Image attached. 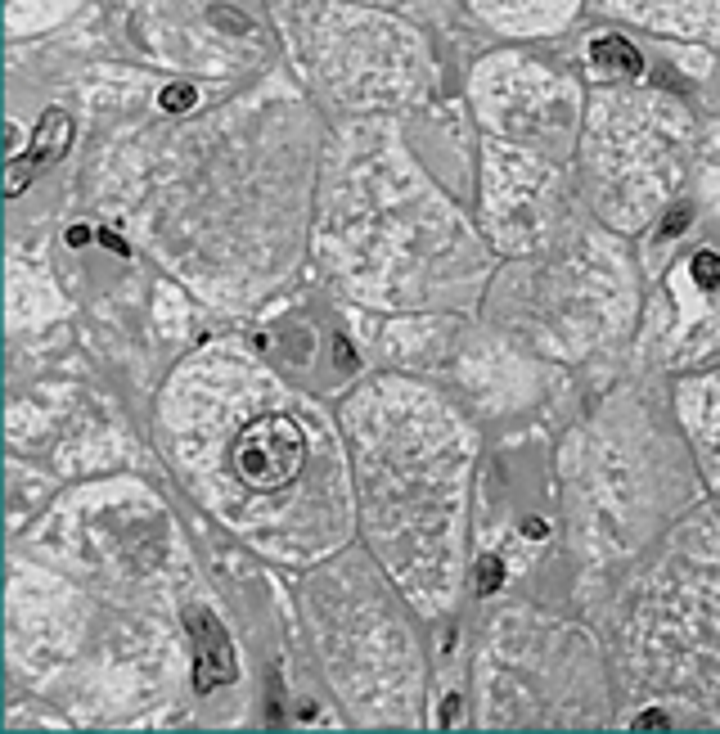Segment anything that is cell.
Wrapping results in <instances>:
<instances>
[{
	"instance_id": "5",
	"label": "cell",
	"mask_w": 720,
	"mask_h": 734,
	"mask_svg": "<svg viewBox=\"0 0 720 734\" xmlns=\"http://www.w3.org/2000/svg\"><path fill=\"white\" fill-rule=\"evenodd\" d=\"M32 158H14V163H9V172H5V194L9 199H14V194H23L27 190V181H32Z\"/></svg>"
},
{
	"instance_id": "7",
	"label": "cell",
	"mask_w": 720,
	"mask_h": 734,
	"mask_svg": "<svg viewBox=\"0 0 720 734\" xmlns=\"http://www.w3.org/2000/svg\"><path fill=\"white\" fill-rule=\"evenodd\" d=\"M693 280L707 284V289H711V284H720V257L716 253H698V257H693Z\"/></svg>"
},
{
	"instance_id": "12",
	"label": "cell",
	"mask_w": 720,
	"mask_h": 734,
	"mask_svg": "<svg viewBox=\"0 0 720 734\" xmlns=\"http://www.w3.org/2000/svg\"><path fill=\"white\" fill-rule=\"evenodd\" d=\"M90 239V230L86 226H77V230H68V244H86Z\"/></svg>"
},
{
	"instance_id": "1",
	"label": "cell",
	"mask_w": 720,
	"mask_h": 734,
	"mask_svg": "<svg viewBox=\"0 0 720 734\" xmlns=\"http://www.w3.org/2000/svg\"><path fill=\"white\" fill-rule=\"evenodd\" d=\"M306 460V437L293 419L284 415H270L257 419L252 428H243L239 442H234V469L248 487L270 491V487H284Z\"/></svg>"
},
{
	"instance_id": "8",
	"label": "cell",
	"mask_w": 720,
	"mask_h": 734,
	"mask_svg": "<svg viewBox=\"0 0 720 734\" xmlns=\"http://www.w3.org/2000/svg\"><path fill=\"white\" fill-rule=\"evenodd\" d=\"M477 572H482V577H477V590H482V595H491V590L504 581L500 559H482V563H477Z\"/></svg>"
},
{
	"instance_id": "2",
	"label": "cell",
	"mask_w": 720,
	"mask_h": 734,
	"mask_svg": "<svg viewBox=\"0 0 720 734\" xmlns=\"http://www.w3.org/2000/svg\"><path fill=\"white\" fill-rule=\"evenodd\" d=\"M189 631L198 640V671H194L198 694H207L216 680H234V653H230V640H225L221 622H212L203 608H194L189 613Z\"/></svg>"
},
{
	"instance_id": "4",
	"label": "cell",
	"mask_w": 720,
	"mask_h": 734,
	"mask_svg": "<svg viewBox=\"0 0 720 734\" xmlns=\"http://www.w3.org/2000/svg\"><path fill=\"white\" fill-rule=\"evenodd\" d=\"M590 55H594V64L599 68H617V73H639V55L626 46L621 37H599L590 46Z\"/></svg>"
},
{
	"instance_id": "13",
	"label": "cell",
	"mask_w": 720,
	"mask_h": 734,
	"mask_svg": "<svg viewBox=\"0 0 720 734\" xmlns=\"http://www.w3.org/2000/svg\"><path fill=\"white\" fill-rule=\"evenodd\" d=\"M522 532H527V536H536V541H540V536H545V523H540V518H531V523L522 527Z\"/></svg>"
},
{
	"instance_id": "10",
	"label": "cell",
	"mask_w": 720,
	"mask_h": 734,
	"mask_svg": "<svg viewBox=\"0 0 720 734\" xmlns=\"http://www.w3.org/2000/svg\"><path fill=\"white\" fill-rule=\"evenodd\" d=\"M684 221H689V217H684V212H671V221H666V226H662V235H680V230H684Z\"/></svg>"
},
{
	"instance_id": "9",
	"label": "cell",
	"mask_w": 720,
	"mask_h": 734,
	"mask_svg": "<svg viewBox=\"0 0 720 734\" xmlns=\"http://www.w3.org/2000/svg\"><path fill=\"white\" fill-rule=\"evenodd\" d=\"M662 725H666L662 712H648V716H639V721H635V730H662Z\"/></svg>"
},
{
	"instance_id": "6",
	"label": "cell",
	"mask_w": 720,
	"mask_h": 734,
	"mask_svg": "<svg viewBox=\"0 0 720 734\" xmlns=\"http://www.w3.org/2000/svg\"><path fill=\"white\" fill-rule=\"evenodd\" d=\"M194 104H198L194 86H167V91H162V109L167 113H189Z\"/></svg>"
},
{
	"instance_id": "3",
	"label": "cell",
	"mask_w": 720,
	"mask_h": 734,
	"mask_svg": "<svg viewBox=\"0 0 720 734\" xmlns=\"http://www.w3.org/2000/svg\"><path fill=\"white\" fill-rule=\"evenodd\" d=\"M68 140H72V118L63 109H50L41 118V127H36V136H32V167H50V163H59L63 158V149H68Z\"/></svg>"
},
{
	"instance_id": "11",
	"label": "cell",
	"mask_w": 720,
	"mask_h": 734,
	"mask_svg": "<svg viewBox=\"0 0 720 734\" xmlns=\"http://www.w3.org/2000/svg\"><path fill=\"white\" fill-rule=\"evenodd\" d=\"M99 239H104V248H113V253H126V244H122V239H117V235H108V230H104V235H99Z\"/></svg>"
}]
</instances>
